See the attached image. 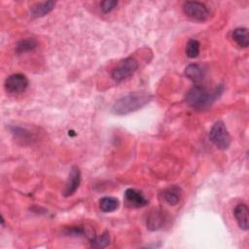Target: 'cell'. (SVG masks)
I'll return each instance as SVG.
<instances>
[{"label": "cell", "instance_id": "cell-16", "mask_svg": "<svg viewBox=\"0 0 249 249\" xmlns=\"http://www.w3.org/2000/svg\"><path fill=\"white\" fill-rule=\"evenodd\" d=\"M119 207V200L113 196H104L99 200V208L102 212H113Z\"/></svg>", "mask_w": 249, "mask_h": 249}, {"label": "cell", "instance_id": "cell-11", "mask_svg": "<svg viewBox=\"0 0 249 249\" xmlns=\"http://www.w3.org/2000/svg\"><path fill=\"white\" fill-rule=\"evenodd\" d=\"M161 196L166 203L170 205H176L181 199L182 190L178 186H170L162 191Z\"/></svg>", "mask_w": 249, "mask_h": 249}, {"label": "cell", "instance_id": "cell-10", "mask_svg": "<svg viewBox=\"0 0 249 249\" xmlns=\"http://www.w3.org/2000/svg\"><path fill=\"white\" fill-rule=\"evenodd\" d=\"M185 75L188 79H190L195 84H199L204 79L206 75V71L201 65L193 63V64H189L185 68Z\"/></svg>", "mask_w": 249, "mask_h": 249}, {"label": "cell", "instance_id": "cell-5", "mask_svg": "<svg viewBox=\"0 0 249 249\" xmlns=\"http://www.w3.org/2000/svg\"><path fill=\"white\" fill-rule=\"evenodd\" d=\"M183 11L185 15L196 20H205L209 17V11L206 6L200 2L188 1L183 5Z\"/></svg>", "mask_w": 249, "mask_h": 249}, {"label": "cell", "instance_id": "cell-13", "mask_svg": "<svg viewBox=\"0 0 249 249\" xmlns=\"http://www.w3.org/2000/svg\"><path fill=\"white\" fill-rule=\"evenodd\" d=\"M231 38L239 47L247 48L249 45L248 29L245 27L235 28L231 33Z\"/></svg>", "mask_w": 249, "mask_h": 249}, {"label": "cell", "instance_id": "cell-18", "mask_svg": "<svg viewBox=\"0 0 249 249\" xmlns=\"http://www.w3.org/2000/svg\"><path fill=\"white\" fill-rule=\"evenodd\" d=\"M110 244V235L108 231H104L99 236H94L90 240V246L92 248H105Z\"/></svg>", "mask_w": 249, "mask_h": 249}, {"label": "cell", "instance_id": "cell-2", "mask_svg": "<svg viewBox=\"0 0 249 249\" xmlns=\"http://www.w3.org/2000/svg\"><path fill=\"white\" fill-rule=\"evenodd\" d=\"M150 99L151 95L147 92H131L115 101L112 106V112L119 116L126 115L140 109Z\"/></svg>", "mask_w": 249, "mask_h": 249}, {"label": "cell", "instance_id": "cell-12", "mask_svg": "<svg viewBox=\"0 0 249 249\" xmlns=\"http://www.w3.org/2000/svg\"><path fill=\"white\" fill-rule=\"evenodd\" d=\"M53 1H47L41 2L33 5L30 9V15L32 18H41L49 14L54 7Z\"/></svg>", "mask_w": 249, "mask_h": 249}, {"label": "cell", "instance_id": "cell-3", "mask_svg": "<svg viewBox=\"0 0 249 249\" xmlns=\"http://www.w3.org/2000/svg\"><path fill=\"white\" fill-rule=\"evenodd\" d=\"M209 140L219 149L227 150L231 145V135L222 121H217L209 131Z\"/></svg>", "mask_w": 249, "mask_h": 249}, {"label": "cell", "instance_id": "cell-4", "mask_svg": "<svg viewBox=\"0 0 249 249\" xmlns=\"http://www.w3.org/2000/svg\"><path fill=\"white\" fill-rule=\"evenodd\" d=\"M137 69H138L137 60L132 56H128V57L121 60L117 64V66L112 70L111 75L115 81L122 82V81L131 77Z\"/></svg>", "mask_w": 249, "mask_h": 249}, {"label": "cell", "instance_id": "cell-6", "mask_svg": "<svg viewBox=\"0 0 249 249\" xmlns=\"http://www.w3.org/2000/svg\"><path fill=\"white\" fill-rule=\"evenodd\" d=\"M4 87L9 93H20L23 92L28 87V79L25 75L16 73L10 75L4 83Z\"/></svg>", "mask_w": 249, "mask_h": 249}, {"label": "cell", "instance_id": "cell-1", "mask_svg": "<svg viewBox=\"0 0 249 249\" xmlns=\"http://www.w3.org/2000/svg\"><path fill=\"white\" fill-rule=\"evenodd\" d=\"M223 89L222 86H219L212 90L199 85L194 86L186 94V102L194 109H205L222 94Z\"/></svg>", "mask_w": 249, "mask_h": 249}, {"label": "cell", "instance_id": "cell-14", "mask_svg": "<svg viewBox=\"0 0 249 249\" xmlns=\"http://www.w3.org/2000/svg\"><path fill=\"white\" fill-rule=\"evenodd\" d=\"M164 221V217L161 212L159 210H154L152 211L147 219V227L151 231H157L159 230Z\"/></svg>", "mask_w": 249, "mask_h": 249}, {"label": "cell", "instance_id": "cell-15", "mask_svg": "<svg viewBox=\"0 0 249 249\" xmlns=\"http://www.w3.org/2000/svg\"><path fill=\"white\" fill-rule=\"evenodd\" d=\"M38 46V42L34 38H26L18 41L16 45V52L18 53H27L33 51Z\"/></svg>", "mask_w": 249, "mask_h": 249}, {"label": "cell", "instance_id": "cell-20", "mask_svg": "<svg viewBox=\"0 0 249 249\" xmlns=\"http://www.w3.org/2000/svg\"><path fill=\"white\" fill-rule=\"evenodd\" d=\"M118 5V1H114V0H105L102 1L100 3V9L103 13L107 14L109 12H111L116 6Z\"/></svg>", "mask_w": 249, "mask_h": 249}, {"label": "cell", "instance_id": "cell-7", "mask_svg": "<svg viewBox=\"0 0 249 249\" xmlns=\"http://www.w3.org/2000/svg\"><path fill=\"white\" fill-rule=\"evenodd\" d=\"M81 171L79 169L78 166L74 165L72 166L69 176H68V180L67 183L65 185V189H64V196H72L79 188L80 184H81Z\"/></svg>", "mask_w": 249, "mask_h": 249}, {"label": "cell", "instance_id": "cell-8", "mask_svg": "<svg viewBox=\"0 0 249 249\" xmlns=\"http://www.w3.org/2000/svg\"><path fill=\"white\" fill-rule=\"evenodd\" d=\"M124 201L130 207H143L148 203L141 192L135 189H126L124 192Z\"/></svg>", "mask_w": 249, "mask_h": 249}, {"label": "cell", "instance_id": "cell-9", "mask_svg": "<svg viewBox=\"0 0 249 249\" xmlns=\"http://www.w3.org/2000/svg\"><path fill=\"white\" fill-rule=\"evenodd\" d=\"M233 215L238 227L243 231H247L249 229L248 206L245 203L237 204L233 210Z\"/></svg>", "mask_w": 249, "mask_h": 249}, {"label": "cell", "instance_id": "cell-17", "mask_svg": "<svg viewBox=\"0 0 249 249\" xmlns=\"http://www.w3.org/2000/svg\"><path fill=\"white\" fill-rule=\"evenodd\" d=\"M64 234L69 235V236H84L87 238H89V236H91L92 238L95 236L94 233L90 232L89 233L88 230L82 226H75V227H70V228H66L64 230ZM91 238V239H92Z\"/></svg>", "mask_w": 249, "mask_h": 249}, {"label": "cell", "instance_id": "cell-19", "mask_svg": "<svg viewBox=\"0 0 249 249\" xmlns=\"http://www.w3.org/2000/svg\"><path fill=\"white\" fill-rule=\"evenodd\" d=\"M199 42L196 39H190L186 45V54L190 58H195L199 53Z\"/></svg>", "mask_w": 249, "mask_h": 249}]
</instances>
